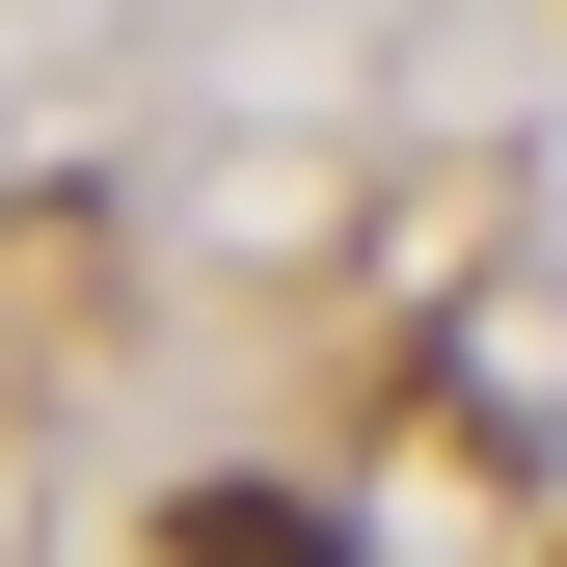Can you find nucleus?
I'll return each instance as SVG.
<instances>
[{"instance_id":"nucleus-1","label":"nucleus","mask_w":567,"mask_h":567,"mask_svg":"<svg viewBox=\"0 0 567 567\" xmlns=\"http://www.w3.org/2000/svg\"><path fill=\"white\" fill-rule=\"evenodd\" d=\"M163 567H351L298 486H163Z\"/></svg>"}]
</instances>
